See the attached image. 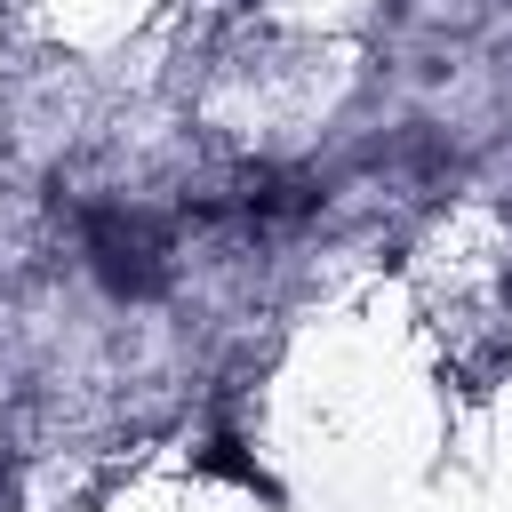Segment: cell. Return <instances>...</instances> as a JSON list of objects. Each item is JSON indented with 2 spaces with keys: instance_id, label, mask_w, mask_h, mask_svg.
Returning <instances> with one entry per match:
<instances>
[{
  "instance_id": "2",
  "label": "cell",
  "mask_w": 512,
  "mask_h": 512,
  "mask_svg": "<svg viewBox=\"0 0 512 512\" xmlns=\"http://www.w3.org/2000/svg\"><path fill=\"white\" fill-rule=\"evenodd\" d=\"M200 472H216V480H240V488H256V496H272V480L256 472V456H248L232 432H216V440L200 448Z\"/></svg>"
},
{
  "instance_id": "1",
  "label": "cell",
  "mask_w": 512,
  "mask_h": 512,
  "mask_svg": "<svg viewBox=\"0 0 512 512\" xmlns=\"http://www.w3.org/2000/svg\"><path fill=\"white\" fill-rule=\"evenodd\" d=\"M80 248H88V264H96V280L112 296H152L168 280V232L144 208H96Z\"/></svg>"
},
{
  "instance_id": "3",
  "label": "cell",
  "mask_w": 512,
  "mask_h": 512,
  "mask_svg": "<svg viewBox=\"0 0 512 512\" xmlns=\"http://www.w3.org/2000/svg\"><path fill=\"white\" fill-rule=\"evenodd\" d=\"M0 512H8V464H0Z\"/></svg>"
}]
</instances>
